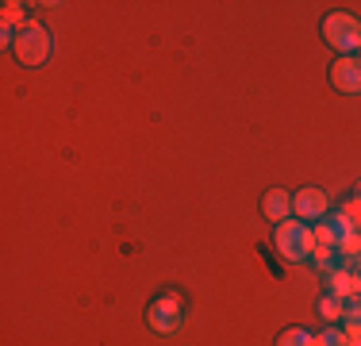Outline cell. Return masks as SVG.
<instances>
[{"label": "cell", "mask_w": 361, "mask_h": 346, "mask_svg": "<svg viewBox=\"0 0 361 346\" xmlns=\"http://www.w3.org/2000/svg\"><path fill=\"white\" fill-rule=\"evenodd\" d=\"M50 47H54V39H50V31L42 23H23L16 31L12 54L20 58V66H42L50 58Z\"/></svg>", "instance_id": "cell-1"}, {"label": "cell", "mask_w": 361, "mask_h": 346, "mask_svg": "<svg viewBox=\"0 0 361 346\" xmlns=\"http://www.w3.org/2000/svg\"><path fill=\"white\" fill-rule=\"evenodd\" d=\"M331 85L338 93H361V58L350 54V58H338L331 66Z\"/></svg>", "instance_id": "cell-6"}, {"label": "cell", "mask_w": 361, "mask_h": 346, "mask_svg": "<svg viewBox=\"0 0 361 346\" xmlns=\"http://www.w3.org/2000/svg\"><path fill=\"white\" fill-rule=\"evenodd\" d=\"M346 342H350V339L338 331V327H326L323 335H315V346H346Z\"/></svg>", "instance_id": "cell-14"}, {"label": "cell", "mask_w": 361, "mask_h": 346, "mask_svg": "<svg viewBox=\"0 0 361 346\" xmlns=\"http://www.w3.org/2000/svg\"><path fill=\"white\" fill-rule=\"evenodd\" d=\"M357 281H361V270H357Z\"/></svg>", "instance_id": "cell-20"}, {"label": "cell", "mask_w": 361, "mask_h": 346, "mask_svg": "<svg viewBox=\"0 0 361 346\" xmlns=\"http://www.w3.org/2000/svg\"><path fill=\"white\" fill-rule=\"evenodd\" d=\"M331 201H326L323 189H300L296 196H292V212H296V220H323Z\"/></svg>", "instance_id": "cell-5"}, {"label": "cell", "mask_w": 361, "mask_h": 346, "mask_svg": "<svg viewBox=\"0 0 361 346\" xmlns=\"http://www.w3.org/2000/svg\"><path fill=\"white\" fill-rule=\"evenodd\" d=\"M262 215L273 223H285L292 215V196L285 193V189H269V193L262 196Z\"/></svg>", "instance_id": "cell-8"}, {"label": "cell", "mask_w": 361, "mask_h": 346, "mask_svg": "<svg viewBox=\"0 0 361 346\" xmlns=\"http://www.w3.org/2000/svg\"><path fill=\"white\" fill-rule=\"evenodd\" d=\"M277 346H315V335L304 331V327H285L277 335Z\"/></svg>", "instance_id": "cell-9"}, {"label": "cell", "mask_w": 361, "mask_h": 346, "mask_svg": "<svg viewBox=\"0 0 361 346\" xmlns=\"http://www.w3.org/2000/svg\"><path fill=\"white\" fill-rule=\"evenodd\" d=\"M354 193H357V196H354V201H361V181H357V189H354Z\"/></svg>", "instance_id": "cell-18"}, {"label": "cell", "mask_w": 361, "mask_h": 346, "mask_svg": "<svg viewBox=\"0 0 361 346\" xmlns=\"http://www.w3.org/2000/svg\"><path fill=\"white\" fill-rule=\"evenodd\" d=\"M326 227H331V231H334V239H338V246H342V242H346L350 235H357V227H354V223H350V220H346V212H338V215H331V223H326Z\"/></svg>", "instance_id": "cell-11"}, {"label": "cell", "mask_w": 361, "mask_h": 346, "mask_svg": "<svg viewBox=\"0 0 361 346\" xmlns=\"http://www.w3.org/2000/svg\"><path fill=\"white\" fill-rule=\"evenodd\" d=\"M323 39H326V47H334L342 58H350L354 50H361V23L350 12H334L323 20Z\"/></svg>", "instance_id": "cell-2"}, {"label": "cell", "mask_w": 361, "mask_h": 346, "mask_svg": "<svg viewBox=\"0 0 361 346\" xmlns=\"http://www.w3.org/2000/svg\"><path fill=\"white\" fill-rule=\"evenodd\" d=\"M180 323H185V308H180L177 297H158L146 308V327L158 335H173Z\"/></svg>", "instance_id": "cell-4"}, {"label": "cell", "mask_w": 361, "mask_h": 346, "mask_svg": "<svg viewBox=\"0 0 361 346\" xmlns=\"http://www.w3.org/2000/svg\"><path fill=\"white\" fill-rule=\"evenodd\" d=\"M342 212H346V220L354 223V227H361V201H350L346 208H342Z\"/></svg>", "instance_id": "cell-17"}, {"label": "cell", "mask_w": 361, "mask_h": 346, "mask_svg": "<svg viewBox=\"0 0 361 346\" xmlns=\"http://www.w3.org/2000/svg\"><path fill=\"white\" fill-rule=\"evenodd\" d=\"M342 319H346V339H361V297L350 300L346 311H342Z\"/></svg>", "instance_id": "cell-10"}, {"label": "cell", "mask_w": 361, "mask_h": 346, "mask_svg": "<svg viewBox=\"0 0 361 346\" xmlns=\"http://www.w3.org/2000/svg\"><path fill=\"white\" fill-rule=\"evenodd\" d=\"M0 16H4V28H12V31H20L23 23H27L23 20V4H16V0H8V4L0 8Z\"/></svg>", "instance_id": "cell-12"}, {"label": "cell", "mask_w": 361, "mask_h": 346, "mask_svg": "<svg viewBox=\"0 0 361 346\" xmlns=\"http://www.w3.org/2000/svg\"><path fill=\"white\" fill-rule=\"evenodd\" d=\"M331 297L334 300H342V304H350V300H357L361 297V281H357V273H350V270H331Z\"/></svg>", "instance_id": "cell-7"}, {"label": "cell", "mask_w": 361, "mask_h": 346, "mask_svg": "<svg viewBox=\"0 0 361 346\" xmlns=\"http://www.w3.org/2000/svg\"><path fill=\"white\" fill-rule=\"evenodd\" d=\"M357 58H361V50H357Z\"/></svg>", "instance_id": "cell-21"}, {"label": "cell", "mask_w": 361, "mask_h": 346, "mask_svg": "<svg viewBox=\"0 0 361 346\" xmlns=\"http://www.w3.org/2000/svg\"><path fill=\"white\" fill-rule=\"evenodd\" d=\"M334 254H338V250H334V246H319V242H315V250H312V262L319 266V270H331Z\"/></svg>", "instance_id": "cell-15"}, {"label": "cell", "mask_w": 361, "mask_h": 346, "mask_svg": "<svg viewBox=\"0 0 361 346\" xmlns=\"http://www.w3.org/2000/svg\"><path fill=\"white\" fill-rule=\"evenodd\" d=\"M342 311H346V304H342V300H334V297H323V300H319V316H323L331 327L342 319Z\"/></svg>", "instance_id": "cell-13"}, {"label": "cell", "mask_w": 361, "mask_h": 346, "mask_svg": "<svg viewBox=\"0 0 361 346\" xmlns=\"http://www.w3.org/2000/svg\"><path fill=\"white\" fill-rule=\"evenodd\" d=\"M338 254H342V258H354V262H361V231H357V235H350L346 242H342V246H338Z\"/></svg>", "instance_id": "cell-16"}, {"label": "cell", "mask_w": 361, "mask_h": 346, "mask_svg": "<svg viewBox=\"0 0 361 346\" xmlns=\"http://www.w3.org/2000/svg\"><path fill=\"white\" fill-rule=\"evenodd\" d=\"M315 250V235L307 223L300 220H285L277 223V254L285 258V262H300V258H312Z\"/></svg>", "instance_id": "cell-3"}, {"label": "cell", "mask_w": 361, "mask_h": 346, "mask_svg": "<svg viewBox=\"0 0 361 346\" xmlns=\"http://www.w3.org/2000/svg\"><path fill=\"white\" fill-rule=\"evenodd\" d=\"M346 346H361V339H350V342H346Z\"/></svg>", "instance_id": "cell-19"}]
</instances>
